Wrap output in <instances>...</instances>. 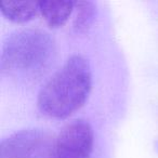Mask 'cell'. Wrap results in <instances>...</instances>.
Here are the masks:
<instances>
[{
  "label": "cell",
  "mask_w": 158,
  "mask_h": 158,
  "mask_svg": "<svg viewBox=\"0 0 158 158\" xmlns=\"http://www.w3.org/2000/svg\"><path fill=\"white\" fill-rule=\"evenodd\" d=\"M92 85L89 61L73 54L40 88L37 105L41 113L53 118H65L81 107Z\"/></svg>",
  "instance_id": "obj_1"
},
{
  "label": "cell",
  "mask_w": 158,
  "mask_h": 158,
  "mask_svg": "<svg viewBox=\"0 0 158 158\" xmlns=\"http://www.w3.org/2000/svg\"><path fill=\"white\" fill-rule=\"evenodd\" d=\"M55 41L44 29L22 28L10 34L1 46L0 70L19 81L37 80L52 65Z\"/></svg>",
  "instance_id": "obj_2"
},
{
  "label": "cell",
  "mask_w": 158,
  "mask_h": 158,
  "mask_svg": "<svg viewBox=\"0 0 158 158\" xmlns=\"http://www.w3.org/2000/svg\"><path fill=\"white\" fill-rule=\"evenodd\" d=\"M54 138L41 128L16 131L1 141L0 158H52Z\"/></svg>",
  "instance_id": "obj_3"
},
{
  "label": "cell",
  "mask_w": 158,
  "mask_h": 158,
  "mask_svg": "<svg viewBox=\"0 0 158 158\" xmlns=\"http://www.w3.org/2000/svg\"><path fill=\"white\" fill-rule=\"evenodd\" d=\"M93 139V129L89 121L84 118L73 119L55 135L52 158H89Z\"/></svg>",
  "instance_id": "obj_4"
},
{
  "label": "cell",
  "mask_w": 158,
  "mask_h": 158,
  "mask_svg": "<svg viewBox=\"0 0 158 158\" xmlns=\"http://www.w3.org/2000/svg\"><path fill=\"white\" fill-rule=\"evenodd\" d=\"M75 9V2L70 0H46L39 1V11L50 26L57 27L67 21Z\"/></svg>",
  "instance_id": "obj_5"
},
{
  "label": "cell",
  "mask_w": 158,
  "mask_h": 158,
  "mask_svg": "<svg viewBox=\"0 0 158 158\" xmlns=\"http://www.w3.org/2000/svg\"><path fill=\"white\" fill-rule=\"evenodd\" d=\"M0 10L3 15L14 22L31 20L39 11V1H1Z\"/></svg>",
  "instance_id": "obj_6"
},
{
  "label": "cell",
  "mask_w": 158,
  "mask_h": 158,
  "mask_svg": "<svg viewBox=\"0 0 158 158\" xmlns=\"http://www.w3.org/2000/svg\"><path fill=\"white\" fill-rule=\"evenodd\" d=\"M97 7L93 1L84 0V1H76L75 10L76 15L74 19V27L76 31H84L90 26L95 15Z\"/></svg>",
  "instance_id": "obj_7"
}]
</instances>
